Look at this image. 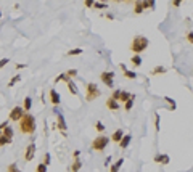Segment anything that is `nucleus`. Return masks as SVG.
Listing matches in <instances>:
<instances>
[{"mask_svg": "<svg viewBox=\"0 0 193 172\" xmlns=\"http://www.w3.org/2000/svg\"><path fill=\"white\" fill-rule=\"evenodd\" d=\"M19 132L24 133V135H32L37 129V124H35V116L31 113H26L23 116V119L19 121Z\"/></svg>", "mask_w": 193, "mask_h": 172, "instance_id": "f257e3e1", "label": "nucleus"}, {"mask_svg": "<svg viewBox=\"0 0 193 172\" xmlns=\"http://www.w3.org/2000/svg\"><path fill=\"white\" fill-rule=\"evenodd\" d=\"M148 47H150V40H148V37H145V36H135L134 39H132V42H130V50L134 52V55L143 53Z\"/></svg>", "mask_w": 193, "mask_h": 172, "instance_id": "f03ea898", "label": "nucleus"}, {"mask_svg": "<svg viewBox=\"0 0 193 172\" xmlns=\"http://www.w3.org/2000/svg\"><path fill=\"white\" fill-rule=\"evenodd\" d=\"M109 137H106V135H98V137H95V138L92 140V150L93 151H96V153H101V151H105V148L109 145Z\"/></svg>", "mask_w": 193, "mask_h": 172, "instance_id": "7ed1b4c3", "label": "nucleus"}, {"mask_svg": "<svg viewBox=\"0 0 193 172\" xmlns=\"http://www.w3.org/2000/svg\"><path fill=\"white\" fill-rule=\"evenodd\" d=\"M101 95V90L96 87V84L93 82H87L85 84V101H93Z\"/></svg>", "mask_w": 193, "mask_h": 172, "instance_id": "20e7f679", "label": "nucleus"}, {"mask_svg": "<svg viewBox=\"0 0 193 172\" xmlns=\"http://www.w3.org/2000/svg\"><path fill=\"white\" fill-rule=\"evenodd\" d=\"M53 113H55V116H56V129L66 137L68 124H66V121H64V116H63V113H61L60 106H53Z\"/></svg>", "mask_w": 193, "mask_h": 172, "instance_id": "39448f33", "label": "nucleus"}, {"mask_svg": "<svg viewBox=\"0 0 193 172\" xmlns=\"http://www.w3.org/2000/svg\"><path fill=\"white\" fill-rule=\"evenodd\" d=\"M148 8H154V2L153 0H143V2H135L134 4V13L135 15H142L145 10H148Z\"/></svg>", "mask_w": 193, "mask_h": 172, "instance_id": "423d86ee", "label": "nucleus"}, {"mask_svg": "<svg viewBox=\"0 0 193 172\" xmlns=\"http://www.w3.org/2000/svg\"><path fill=\"white\" fill-rule=\"evenodd\" d=\"M100 79H101V82L106 87H109V88L114 87V72L113 71H103L100 74Z\"/></svg>", "mask_w": 193, "mask_h": 172, "instance_id": "0eeeda50", "label": "nucleus"}, {"mask_svg": "<svg viewBox=\"0 0 193 172\" xmlns=\"http://www.w3.org/2000/svg\"><path fill=\"white\" fill-rule=\"evenodd\" d=\"M24 114L26 113H24V110H23V106H15L11 111H10V121H13V122H19Z\"/></svg>", "mask_w": 193, "mask_h": 172, "instance_id": "6e6552de", "label": "nucleus"}, {"mask_svg": "<svg viewBox=\"0 0 193 172\" xmlns=\"http://www.w3.org/2000/svg\"><path fill=\"white\" fill-rule=\"evenodd\" d=\"M48 100H50V103L53 105V106H60L61 95L56 92V88H50V92H48Z\"/></svg>", "mask_w": 193, "mask_h": 172, "instance_id": "1a4fd4ad", "label": "nucleus"}, {"mask_svg": "<svg viewBox=\"0 0 193 172\" xmlns=\"http://www.w3.org/2000/svg\"><path fill=\"white\" fill-rule=\"evenodd\" d=\"M119 69L122 71V76H124L125 79H130V81H134V79L138 77L137 72H135V71H130V69H127V66H125L124 63H121V65H119Z\"/></svg>", "mask_w": 193, "mask_h": 172, "instance_id": "9d476101", "label": "nucleus"}, {"mask_svg": "<svg viewBox=\"0 0 193 172\" xmlns=\"http://www.w3.org/2000/svg\"><path fill=\"white\" fill-rule=\"evenodd\" d=\"M35 150H37V146H35L34 142H31L27 146H26V153H24V161H32V158H34L35 154Z\"/></svg>", "mask_w": 193, "mask_h": 172, "instance_id": "9b49d317", "label": "nucleus"}, {"mask_svg": "<svg viewBox=\"0 0 193 172\" xmlns=\"http://www.w3.org/2000/svg\"><path fill=\"white\" fill-rule=\"evenodd\" d=\"M105 106L108 108L109 111H119V110H121V105H119V101H116L114 98H111V97L105 101Z\"/></svg>", "mask_w": 193, "mask_h": 172, "instance_id": "f8f14e48", "label": "nucleus"}, {"mask_svg": "<svg viewBox=\"0 0 193 172\" xmlns=\"http://www.w3.org/2000/svg\"><path fill=\"white\" fill-rule=\"evenodd\" d=\"M154 162H159L161 166H167L170 162V158L169 154H161V153H158V154H154Z\"/></svg>", "mask_w": 193, "mask_h": 172, "instance_id": "ddd939ff", "label": "nucleus"}, {"mask_svg": "<svg viewBox=\"0 0 193 172\" xmlns=\"http://www.w3.org/2000/svg\"><path fill=\"white\" fill-rule=\"evenodd\" d=\"M124 135H125V133H124V130H122V129H116L109 138H111V142H114V143H118V145H119V142L122 140V137H124Z\"/></svg>", "mask_w": 193, "mask_h": 172, "instance_id": "4468645a", "label": "nucleus"}, {"mask_svg": "<svg viewBox=\"0 0 193 172\" xmlns=\"http://www.w3.org/2000/svg\"><path fill=\"white\" fill-rule=\"evenodd\" d=\"M66 87H68V90H69V93L74 95V97L79 93V90H77V87H76V82H74L73 79H68L66 81Z\"/></svg>", "mask_w": 193, "mask_h": 172, "instance_id": "2eb2a0df", "label": "nucleus"}, {"mask_svg": "<svg viewBox=\"0 0 193 172\" xmlns=\"http://www.w3.org/2000/svg\"><path fill=\"white\" fill-rule=\"evenodd\" d=\"M130 142H132V135H130V133H125V135L122 137V140L119 142V146H121V150H125L129 145H130Z\"/></svg>", "mask_w": 193, "mask_h": 172, "instance_id": "dca6fc26", "label": "nucleus"}, {"mask_svg": "<svg viewBox=\"0 0 193 172\" xmlns=\"http://www.w3.org/2000/svg\"><path fill=\"white\" fill-rule=\"evenodd\" d=\"M166 72H167V68L166 66H161V65L154 66L151 69V76H161V74H166Z\"/></svg>", "mask_w": 193, "mask_h": 172, "instance_id": "f3484780", "label": "nucleus"}, {"mask_svg": "<svg viewBox=\"0 0 193 172\" xmlns=\"http://www.w3.org/2000/svg\"><path fill=\"white\" fill-rule=\"evenodd\" d=\"M122 164H124V158H119L116 162H113V164L109 166V172H119V169L122 167Z\"/></svg>", "mask_w": 193, "mask_h": 172, "instance_id": "a211bd4d", "label": "nucleus"}, {"mask_svg": "<svg viewBox=\"0 0 193 172\" xmlns=\"http://www.w3.org/2000/svg\"><path fill=\"white\" fill-rule=\"evenodd\" d=\"M132 97H134V95H132L130 92L121 90V95H119V103H125V101H129Z\"/></svg>", "mask_w": 193, "mask_h": 172, "instance_id": "6ab92c4d", "label": "nucleus"}, {"mask_svg": "<svg viewBox=\"0 0 193 172\" xmlns=\"http://www.w3.org/2000/svg\"><path fill=\"white\" fill-rule=\"evenodd\" d=\"M82 161L80 159H74L73 161V164H71V172H79L80 169H82Z\"/></svg>", "mask_w": 193, "mask_h": 172, "instance_id": "aec40b11", "label": "nucleus"}, {"mask_svg": "<svg viewBox=\"0 0 193 172\" xmlns=\"http://www.w3.org/2000/svg\"><path fill=\"white\" fill-rule=\"evenodd\" d=\"M23 110H24V113H29V111L32 110V98H31V97H26V98H24Z\"/></svg>", "mask_w": 193, "mask_h": 172, "instance_id": "412c9836", "label": "nucleus"}, {"mask_svg": "<svg viewBox=\"0 0 193 172\" xmlns=\"http://www.w3.org/2000/svg\"><path fill=\"white\" fill-rule=\"evenodd\" d=\"M130 63H132V66H135V68H140L142 66V56L140 55H134L130 58Z\"/></svg>", "mask_w": 193, "mask_h": 172, "instance_id": "4be33fe9", "label": "nucleus"}, {"mask_svg": "<svg viewBox=\"0 0 193 172\" xmlns=\"http://www.w3.org/2000/svg\"><path fill=\"white\" fill-rule=\"evenodd\" d=\"M2 135H5V137H6V138H10V140H13V127H11V126H10V124H8V126H6V127H5V129H3V132H2Z\"/></svg>", "mask_w": 193, "mask_h": 172, "instance_id": "5701e85b", "label": "nucleus"}, {"mask_svg": "<svg viewBox=\"0 0 193 172\" xmlns=\"http://www.w3.org/2000/svg\"><path fill=\"white\" fill-rule=\"evenodd\" d=\"M82 52H84V48H73L69 52H66V55L68 56H79V55H82Z\"/></svg>", "mask_w": 193, "mask_h": 172, "instance_id": "b1692460", "label": "nucleus"}, {"mask_svg": "<svg viewBox=\"0 0 193 172\" xmlns=\"http://www.w3.org/2000/svg\"><path fill=\"white\" fill-rule=\"evenodd\" d=\"M93 10H108V4H101V2H93Z\"/></svg>", "mask_w": 193, "mask_h": 172, "instance_id": "393cba45", "label": "nucleus"}, {"mask_svg": "<svg viewBox=\"0 0 193 172\" xmlns=\"http://www.w3.org/2000/svg\"><path fill=\"white\" fill-rule=\"evenodd\" d=\"M164 101H166V103L169 105V110H170V111H174V110H175V108H177L175 101H174V100H172V98H170V97H164Z\"/></svg>", "mask_w": 193, "mask_h": 172, "instance_id": "a878e982", "label": "nucleus"}, {"mask_svg": "<svg viewBox=\"0 0 193 172\" xmlns=\"http://www.w3.org/2000/svg\"><path fill=\"white\" fill-rule=\"evenodd\" d=\"M50 162H51V154L47 151V153L44 154V158H42V164H45V166L48 167V166H50Z\"/></svg>", "mask_w": 193, "mask_h": 172, "instance_id": "bb28decb", "label": "nucleus"}, {"mask_svg": "<svg viewBox=\"0 0 193 172\" xmlns=\"http://www.w3.org/2000/svg\"><path fill=\"white\" fill-rule=\"evenodd\" d=\"M134 101H135V95H134V97H132L129 101H125V103H124V110H125V111H130L132 108H134Z\"/></svg>", "mask_w": 193, "mask_h": 172, "instance_id": "cd10ccee", "label": "nucleus"}, {"mask_svg": "<svg viewBox=\"0 0 193 172\" xmlns=\"http://www.w3.org/2000/svg\"><path fill=\"white\" fill-rule=\"evenodd\" d=\"M6 172H21V169L18 167L16 162H11V164H8V167H6Z\"/></svg>", "mask_w": 193, "mask_h": 172, "instance_id": "c85d7f7f", "label": "nucleus"}, {"mask_svg": "<svg viewBox=\"0 0 193 172\" xmlns=\"http://www.w3.org/2000/svg\"><path fill=\"white\" fill-rule=\"evenodd\" d=\"M19 81H21V76H19V74L13 76V77L10 79V82H8V87H15V84H18Z\"/></svg>", "mask_w": 193, "mask_h": 172, "instance_id": "c756f323", "label": "nucleus"}, {"mask_svg": "<svg viewBox=\"0 0 193 172\" xmlns=\"http://www.w3.org/2000/svg\"><path fill=\"white\" fill-rule=\"evenodd\" d=\"M64 74H66V77L68 79H74L77 76V69L76 68H73V69H68L66 72H64Z\"/></svg>", "mask_w": 193, "mask_h": 172, "instance_id": "7c9ffc66", "label": "nucleus"}, {"mask_svg": "<svg viewBox=\"0 0 193 172\" xmlns=\"http://www.w3.org/2000/svg\"><path fill=\"white\" fill-rule=\"evenodd\" d=\"M11 142H13V140L6 138L5 135H0V148H2V146H5V145H10Z\"/></svg>", "mask_w": 193, "mask_h": 172, "instance_id": "2f4dec72", "label": "nucleus"}, {"mask_svg": "<svg viewBox=\"0 0 193 172\" xmlns=\"http://www.w3.org/2000/svg\"><path fill=\"white\" fill-rule=\"evenodd\" d=\"M159 122H161V117H159V113L154 114V130L159 132Z\"/></svg>", "mask_w": 193, "mask_h": 172, "instance_id": "473e14b6", "label": "nucleus"}, {"mask_svg": "<svg viewBox=\"0 0 193 172\" xmlns=\"http://www.w3.org/2000/svg\"><path fill=\"white\" fill-rule=\"evenodd\" d=\"M61 81H64V82L68 81L66 74H60V76H56V77L53 79V84H58V82H61Z\"/></svg>", "mask_w": 193, "mask_h": 172, "instance_id": "72a5a7b5", "label": "nucleus"}, {"mask_svg": "<svg viewBox=\"0 0 193 172\" xmlns=\"http://www.w3.org/2000/svg\"><path fill=\"white\" fill-rule=\"evenodd\" d=\"M95 129H96V132H103V130H105V124H103L101 121H96L95 122Z\"/></svg>", "mask_w": 193, "mask_h": 172, "instance_id": "f704fd0d", "label": "nucleus"}, {"mask_svg": "<svg viewBox=\"0 0 193 172\" xmlns=\"http://www.w3.org/2000/svg\"><path fill=\"white\" fill-rule=\"evenodd\" d=\"M119 95H121V88H114V90H113L111 98H114L116 101H119Z\"/></svg>", "mask_w": 193, "mask_h": 172, "instance_id": "c9c22d12", "label": "nucleus"}, {"mask_svg": "<svg viewBox=\"0 0 193 172\" xmlns=\"http://www.w3.org/2000/svg\"><path fill=\"white\" fill-rule=\"evenodd\" d=\"M35 172H47V166L45 164H37V167H35Z\"/></svg>", "mask_w": 193, "mask_h": 172, "instance_id": "e433bc0d", "label": "nucleus"}, {"mask_svg": "<svg viewBox=\"0 0 193 172\" xmlns=\"http://www.w3.org/2000/svg\"><path fill=\"white\" fill-rule=\"evenodd\" d=\"M185 39H187V42H188V44H192V45H193V31H188V32H187Z\"/></svg>", "mask_w": 193, "mask_h": 172, "instance_id": "4c0bfd02", "label": "nucleus"}, {"mask_svg": "<svg viewBox=\"0 0 193 172\" xmlns=\"http://www.w3.org/2000/svg\"><path fill=\"white\" fill-rule=\"evenodd\" d=\"M111 161H113V158H111V156H106V158H105V161H103V164H105L106 167H109V166L113 164Z\"/></svg>", "mask_w": 193, "mask_h": 172, "instance_id": "58836bf2", "label": "nucleus"}, {"mask_svg": "<svg viewBox=\"0 0 193 172\" xmlns=\"http://www.w3.org/2000/svg\"><path fill=\"white\" fill-rule=\"evenodd\" d=\"M8 61H10L8 58H2V60H0V69H2L3 66H6V65H8Z\"/></svg>", "mask_w": 193, "mask_h": 172, "instance_id": "ea45409f", "label": "nucleus"}, {"mask_svg": "<svg viewBox=\"0 0 193 172\" xmlns=\"http://www.w3.org/2000/svg\"><path fill=\"white\" fill-rule=\"evenodd\" d=\"M8 124H10V122H8V121H3V122H2V124H0V135H2V132H3V129H5V127H6V126H8Z\"/></svg>", "mask_w": 193, "mask_h": 172, "instance_id": "a19ab883", "label": "nucleus"}, {"mask_svg": "<svg viewBox=\"0 0 193 172\" xmlns=\"http://www.w3.org/2000/svg\"><path fill=\"white\" fill-rule=\"evenodd\" d=\"M26 66H27V65H24V63H21V65H19V63H16V65H15V68H16V69H24Z\"/></svg>", "mask_w": 193, "mask_h": 172, "instance_id": "79ce46f5", "label": "nucleus"}, {"mask_svg": "<svg viewBox=\"0 0 193 172\" xmlns=\"http://www.w3.org/2000/svg\"><path fill=\"white\" fill-rule=\"evenodd\" d=\"M84 5H85L87 8H93V2H90V0H87V2H84Z\"/></svg>", "mask_w": 193, "mask_h": 172, "instance_id": "37998d69", "label": "nucleus"}, {"mask_svg": "<svg viewBox=\"0 0 193 172\" xmlns=\"http://www.w3.org/2000/svg\"><path fill=\"white\" fill-rule=\"evenodd\" d=\"M73 156H74V159H79V156H80V151H79V150H76V151L73 153Z\"/></svg>", "mask_w": 193, "mask_h": 172, "instance_id": "c03bdc74", "label": "nucleus"}, {"mask_svg": "<svg viewBox=\"0 0 193 172\" xmlns=\"http://www.w3.org/2000/svg\"><path fill=\"white\" fill-rule=\"evenodd\" d=\"M172 5H174V7H180L182 2H180V0H175V2H172Z\"/></svg>", "mask_w": 193, "mask_h": 172, "instance_id": "a18cd8bd", "label": "nucleus"}, {"mask_svg": "<svg viewBox=\"0 0 193 172\" xmlns=\"http://www.w3.org/2000/svg\"><path fill=\"white\" fill-rule=\"evenodd\" d=\"M105 18H108V20H114V16H113L111 13H105Z\"/></svg>", "mask_w": 193, "mask_h": 172, "instance_id": "49530a36", "label": "nucleus"}, {"mask_svg": "<svg viewBox=\"0 0 193 172\" xmlns=\"http://www.w3.org/2000/svg\"><path fill=\"white\" fill-rule=\"evenodd\" d=\"M0 18H2V11H0Z\"/></svg>", "mask_w": 193, "mask_h": 172, "instance_id": "de8ad7c7", "label": "nucleus"}]
</instances>
